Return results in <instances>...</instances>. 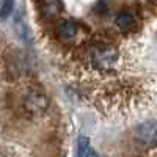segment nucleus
Segmentation results:
<instances>
[{
	"instance_id": "1",
	"label": "nucleus",
	"mask_w": 157,
	"mask_h": 157,
	"mask_svg": "<svg viewBox=\"0 0 157 157\" xmlns=\"http://www.w3.org/2000/svg\"><path fill=\"white\" fill-rule=\"evenodd\" d=\"M120 60V52L113 46H105L99 47L93 52L91 55V63H93L94 69H99L102 72H110L115 69Z\"/></svg>"
},
{
	"instance_id": "2",
	"label": "nucleus",
	"mask_w": 157,
	"mask_h": 157,
	"mask_svg": "<svg viewBox=\"0 0 157 157\" xmlns=\"http://www.w3.org/2000/svg\"><path fill=\"white\" fill-rule=\"evenodd\" d=\"M47 105H49L47 98L41 93H38V91H33L25 98V110L33 116L43 115L47 110Z\"/></svg>"
},
{
	"instance_id": "3",
	"label": "nucleus",
	"mask_w": 157,
	"mask_h": 157,
	"mask_svg": "<svg viewBox=\"0 0 157 157\" xmlns=\"http://www.w3.org/2000/svg\"><path fill=\"white\" fill-rule=\"evenodd\" d=\"M138 138L145 146H157V121L143 123L138 127Z\"/></svg>"
},
{
	"instance_id": "4",
	"label": "nucleus",
	"mask_w": 157,
	"mask_h": 157,
	"mask_svg": "<svg viewBox=\"0 0 157 157\" xmlns=\"http://www.w3.org/2000/svg\"><path fill=\"white\" fill-rule=\"evenodd\" d=\"M115 22L118 25V29H121L123 32H130V30L135 29V17L130 14V13H127V11L120 13V14L116 16Z\"/></svg>"
},
{
	"instance_id": "5",
	"label": "nucleus",
	"mask_w": 157,
	"mask_h": 157,
	"mask_svg": "<svg viewBox=\"0 0 157 157\" xmlns=\"http://www.w3.org/2000/svg\"><path fill=\"white\" fill-rule=\"evenodd\" d=\"M78 33V25L72 21H66L63 22L60 27H58V35L61 39H72L75 38Z\"/></svg>"
},
{
	"instance_id": "6",
	"label": "nucleus",
	"mask_w": 157,
	"mask_h": 157,
	"mask_svg": "<svg viewBox=\"0 0 157 157\" xmlns=\"http://www.w3.org/2000/svg\"><path fill=\"white\" fill-rule=\"evenodd\" d=\"M91 146H90V140L85 137L78 138V148H77V157H86V154L90 152Z\"/></svg>"
},
{
	"instance_id": "7",
	"label": "nucleus",
	"mask_w": 157,
	"mask_h": 157,
	"mask_svg": "<svg viewBox=\"0 0 157 157\" xmlns=\"http://www.w3.org/2000/svg\"><path fill=\"white\" fill-rule=\"evenodd\" d=\"M43 11H44V14L46 16H55L57 13L60 11V5L57 3V2H47V3H44V6H43Z\"/></svg>"
},
{
	"instance_id": "8",
	"label": "nucleus",
	"mask_w": 157,
	"mask_h": 157,
	"mask_svg": "<svg viewBox=\"0 0 157 157\" xmlns=\"http://www.w3.org/2000/svg\"><path fill=\"white\" fill-rule=\"evenodd\" d=\"M13 6H14V0H3V3H2V17H8L11 13H13Z\"/></svg>"
},
{
	"instance_id": "9",
	"label": "nucleus",
	"mask_w": 157,
	"mask_h": 157,
	"mask_svg": "<svg viewBox=\"0 0 157 157\" xmlns=\"http://www.w3.org/2000/svg\"><path fill=\"white\" fill-rule=\"evenodd\" d=\"M14 27H16V30H17V33L21 35L22 39H29V32H27V29H25V24L21 21V17H17Z\"/></svg>"
}]
</instances>
